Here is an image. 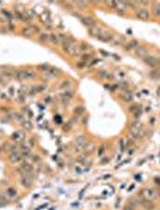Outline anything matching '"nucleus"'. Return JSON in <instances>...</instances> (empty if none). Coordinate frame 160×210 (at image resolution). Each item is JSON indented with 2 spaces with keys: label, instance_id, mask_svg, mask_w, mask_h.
<instances>
[{
  "label": "nucleus",
  "instance_id": "obj_11",
  "mask_svg": "<svg viewBox=\"0 0 160 210\" xmlns=\"http://www.w3.org/2000/svg\"><path fill=\"white\" fill-rule=\"evenodd\" d=\"M140 204H141V207L145 210H154L155 209V204L152 200H149V199H145L143 198L142 200H140Z\"/></svg>",
  "mask_w": 160,
  "mask_h": 210
},
{
  "label": "nucleus",
  "instance_id": "obj_29",
  "mask_svg": "<svg viewBox=\"0 0 160 210\" xmlns=\"http://www.w3.org/2000/svg\"><path fill=\"white\" fill-rule=\"evenodd\" d=\"M98 77H100V78H108V79H112L114 78L112 75H109L106 71H99L98 72Z\"/></svg>",
  "mask_w": 160,
  "mask_h": 210
},
{
  "label": "nucleus",
  "instance_id": "obj_20",
  "mask_svg": "<svg viewBox=\"0 0 160 210\" xmlns=\"http://www.w3.org/2000/svg\"><path fill=\"white\" fill-rule=\"evenodd\" d=\"M6 193H7V196L11 197V198H16L18 196V191H17V189H14V187H9V189L6 190Z\"/></svg>",
  "mask_w": 160,
  "mask_h": 210
},
{
  "label": "nucleus",
  "instance_id": "obj_36",
  "mask_svg": "<svg viewBox=\"0 0 160 210\" xmlns=\"http://www.w3.org/2000/svg\"><path fill=\"white\" fill-rule=\"evenodd\" d=\"M74 5H77V6H79V7H84V9H86V7L89 6V3H86V1H77V3H74Z\"/></svg>",
  "mask_w": 160,
  "mask_h": 210
},
{
  "label": "nucleus",
  "instance_id": "obj_19",
  "mask_svg": "<svg viewBox=\"0 0 160 210\" xmlns=\"http://www.w3.org/2000/svg\"><path fill=\"white\" fill-rule=\"evenodd\" d=\"M79 48H80V52L86 53V52H89V50L92 49V46L89 45V43H86V42H81V43L79 45Z\"/></svg>",
  "mask_w": 160,
  "mask_h": 210
},
{
  "label": "nucleus",
  "instance_id": "obj_2",
  "mask_svg": "<svg viewBox=\"0 0 160 210\" xmlns=\"http://www.w3.org/2000/svg\"><path fill=\"white\" fill-rule=\"evenodd\" d=\"M75 16L81 20V23L84 24V25H86L87 28H92V27H94V25H97V23H96V19H94L93 17H90V16H81V14H78V13H74Z\"/></svg>",
  "mask_w": 160,
  "mask_h": 210
},
{
  "label": "nucleus",
  "instance_id": "obj_26",
  "mask_svg": "<svg viewBox=\"0 0 160 210\" xmlns=\"http://www.w3.org/2000/svg\"><path fill=\"white\" fill-rule=\"evenodd\" d=\"M75 143L78 144V145H85V144L87 143V142H86V137L83 136V135H81V136H78L77 139H75Z\"/></svg>",
  "mask_w": 160,
  "mask_h": 210
},
{
  "label": "nucleus",
  "instance_id": "obj_7",
  "mask_svg": "<svg viewBox=\"0 0 160 210\" xmlns=\"http://www.w3.org/2000/svg\"><path fill=\"white\" fill-rule=\"evenodd\" d=\"M142 194H143L145 199H149V200H153L154 198L158 197L157 191L151 190V189H145V190H142Z\"/></svg>",
  "mask_w": 160,
  "mask_h": 210
},
{
  "label": "nucleus",
  "instance_id": "obj_42",
  "mask_svg": "<svg viewBox=\"0 0 160 210\" xmlns=\"http://www.w3.org/2000/svg\"><path fill=\"white\" fill-rule=\"evenodd\" d=\"M108 161H109V158H108V157H104L103 160H102L100 163H102V164H105V163H108Z\"/></svg>",
  "mask_w": 160,
  "mask_h": 210
},
{
  "label": "nucleus",
  "instance_id": "obj_22",
  "mask_svg": "<svg viewBox=\"0 0 160 210\" xmlns=\"http://www.w3.org/2000/svg\"><path fill=\"white\" fill-rule=\"evenodd\" d=\"M152 11L155 17H160V3H154L152 6Z\"/></svg>",
  "mask_w": 160,
  "mask_h": 210
},
{
  "label": "nucleus",
  "instance_id": "obj_32",
  "mask_svg": "<svg viewBox=\"0 0 160 210\" xmlns=\"http://www.w3.org/2000/svg\"><path fill=\"white\" fill-rule=\"evenodd\" d=\"M22 126H23L25 130H28V131H31L32 130V125L29 121H22Z\"/></svg>",
  "mask_w": 160,
  "mask_h": 210
},
{
  "label": "nucleus",
  "instance_id": "obj_24",
  "mask_svg": "<svg viewBox=\"0 0 160 210\" xmlns=\"http://www.w3.org/2000/svg\"><path fill=\"white\" fill-rule=\"evenodd\" d=\"M94 150V144L93 143H86L85 144V148H84V151H85V154H91L92 151Z\"/></svg>",
  "mask_w": 160,
  "mask_h": 210
},
{
  "label": "nucleus",
  "instance_id": "obj_3",
  "mask_svg": "<svg viewBox=\"0 0 160 210\" xmlns=\"http://www.w3.org/2000/svg\"><path fill=\"white\" fill-rule=\"evenodd\" d=\"M9 161L13 164L16 163H19L23 161V155L20 154V151L18 150H13V151H10L9 153Z\"/></svg>",
  "mask_w": 160,
  "mask_h": 210
},
{
  "label": "nucleus",
  "instance_id": "obj_8",
  "mask_svg": "<svg viewBox=\"0 0 160 210\" xmlns=\"http://www.w3.org/2000/svg\"><path fill=\"white\" fill-rule=\"evenodd\" d=\"M14 78L19 82L28 81V76H26V70H17L14 71Z\"/></svg>",
  "mask_w": 160,
  "mask_h": 210
},
{
  "label": "nucleus",
  "instance_id": "obj_4",
  "mask_svg": "<svg viewBox=\"0 0 160 210\" xmlns=\"http://www.w3.org/2000/svg\"><path fill=\"white\" fill-rule=\"evenodd\" d=\"M19 183L23 187H25V189H30L34 181H32V178L30 177V174H23V175H20Z\"/></svg>",
  "mask_w": 160,
  "mask_h": 210
},
{
  "label": "nucleus",
  "instance_id": "obj_34",
  "mask_svg": "<svg viewBox=\"0 0 160 210\" xmlns=\"http://www.w3.org/2000/svg\"><path fill=\"white\" fill-rule=\"evenodd\" d=\"M35 88H36V91H37V94H38V92L44 91L47 89V86L44 84H38V85H35Z\"/></svg>",
  "mask_w": 160,
  "mask_h": 210
},
{
  "label": "nucleus",
  "instance_id": "obj_10",
  "mask_svg": "<svg viewBox=\"0 0 160 210\" xmlns=\"http://www.w3.org/2000/svg\"><path fill=\"white\" fill-rule=\"evenodd\" d=\"M102 33H103V29L99 28L98 25H94V27L89 29V34L92 36V37H96V39L99 37V36L102 35Z\"/></svg>",
  "mask_w": 160,
  "mask_h": 210
},
{
  "label": "nucleus",
  "instance_id": "obj_13",
  "mask_svg": "<svg viewBox=\"0 0 160 210\" xmlns=\"http://www.w3.org/2000/svg\"><path fill=\"white\" fill-rule=\"evenodd\" d=\"M139 41L137 40H130L129 42H127L124 45V49L126 50H133V49H136L137 47H139Z\"/></svg>",
  "mask_w": 160,
  "mask_h": 210
},
{
  "label": "nucleus",
  "instance_id": "obj_46",
  "mask_svg": "<svg viewBox=\"0 0 160 210\" xmlns=\"http://www.w3.org/2000/svg\"><path fill=\"white\" fill-rule=\"evenodd\" d=\"M0 154H1V148H0Z\"/></svg>",
  "mask_w": 160,
  "mask_h": 210
},
{
  "label": "nucleus",
  "instance_id": "obj_33",
  "mask_svg": "<svg viewBox=\"0 0 160 210\" xmlns=\"http://www.w3.org/2000/svg\"><path fill=\"white\" fill-rule=\"evenodd\" d=\"M9 204V200H7L5 197H4V194H0V208L1 207H5V205H7Z\"/></svg>",
  "mask_w": 160,
  "mask_h": 210
},
{
  "label": "nucleus",
  "instance_id": "obj_27",
  "mask_svg": "<svg viewBox=\"0 0 160 210\" xmlns=\"http://www.w3.org/2000/svg\"><path fill=\"white\" fill-rule=\"evenodd\" d=\"M72 86V82L71 81H63L61 84H60V89L62 90H67Z\"/></svg>",
  "mask_w": 160,
  "mask_h": 210
},
{
  "label": "nucleus",
  "instance_id": "obj_16",
  "mask_svg": "<svg viewBox=\"0 0 160 210\" xmlns=\"http://www.w3.org/2000/svg\"><path fill=\"white\" fill-rule=\"evenodd\" d=\"M34 34H35V31H34V29H32L31 25L25 27V28L22 29V35L25 36V37H30V36H32Z\"/></svg>",
  "mask_w": 160,
  "mask_h": 210
},
{
  "label": "nucleus",
  "instance_id": "obj_1",
  "mask_svg": "<svg viewBox=\"0 0 160 210\" xmlns=\"http://www.w3.org/2000/svg\"><path fill=\"white\" fill-rule=\"evenodd\" d=\"M143 63L147 66L152 67L153 70L160 69V56H154V55H147L143 58Z\"/></svg>",
  "mask_w": 160,
  "mask_h": 210
},
{
  "label": "nucleus",
  "instance_id": "obj_23",
  "mask_svg": "<svg viewBox=\"0 0 160 210\" xmlns=\"http://www.w3.org/2000/svg\"><path fill=\"white\" fill-rule=\"evenodd\" d=\"M38 40H40V42H42V43H47V42H49V34H47V33H40V34H38Z\"/></svg>",
  "mask_w": 160,
  "mask_h": 210
},
{
  "label": "nucleus",
  "instance_id": "obj_39",
  "mask_svg": "<svg viewBox=\"0 0 160 210\" xmlns=\"http://www.w3.org/2000/svg\"><path fill=\"white\" fill-rule=\"evenodd\" d=\"M85 64H86V63H84V61H81V63L79 61V63H77V67L81 70V69H84V67H85Z\"/></svg>",
  "mask_w": 160,
  "mask_h": 210
},
{
  "label": "nucleus",
  "instance_id": "obj_21",
  "mask_svg": "<svg viewBox=\"0 0 160 210\" xmlns=\"http://www.w3.org/2000/svg\"><path fill=\"white\" fill-rule=\"evenodd\" d=\"M49 42L53 43V45H59L60 43V40H59V36L56 34H49Z\"/></svg>",
  "mask_w": 160,
  "mask_h": 210
},
{
  "label": "nucleus",
  "instance_id": "obj_12",
  "mask_svg": "<svg viewBox=\"0 0 160 210\" xmlns=\"http://www.w3.org/2000/svg\"><path fill=\"white\" fill-rule=\"evenodd\" d=\"M20 169L23 171L24 174H30L31 172H34V167H32V164L30 162H22Z\"/></svg>",
  "mask_w": 160,
  "mask_h": 210
},
{
  "label": "nucleus",
  "instance_id": "obj_44",
  "mask_svg": "<svg viewBox=\"0 0 160 210\" xmlns=\"http://www.w3.org/2000/svg\"><path fill=\"white\" fill-rule=\"evenodd\" d=\"M123 210H134V208H133V207H130V205H127V207H126L124 209H123Z\"/></svg>",
  "mask_w": 160,
  "mask_h": 210
},
{
  "label": "nucleus",
  "instance_id": "obj_28",
  "mask_svg": "<svg viewBox=\"0 0 160 210\" xmlns=\"http://www.w3.org/2000/svg\"><path fill=\"white\" fill-rule=\"evenodd\" d=\"M81 61H84V63H86V61H89V60H91V59H93V54H89V53H83L81 54Z\"/></svg>",
  "mask_w": 160,
  "mask_h": 210
},
{
  "label": "nucleus",
  "instance_id": "obj_9",
  "mask_svg": "<svg viewBox=\"0 0 160 210\" xmlns=\"http://www.w3.org/2000/svg\"><path fill=\"white\" fill-rule=\"evenodd\" d=\"M67 55L69 56H78L80 54V48H79V45L78 43H74V45H72L71 48L66 52Z\"/></svg>",
  "mask_w": 160,
  "mask_h": 210
},
{
  "label": "nucleus",
  "instance_id": "obj_40",
  "mask_svg": "<svg viewBox=\"0 0 160 210\" xmlns=\"http://www.w3.org/2000/svg\"><path fill=\"white\" fill-rule=\"evenodd\" d=\"M36 144H35V139H32V138H30L29 139V147H35Z\"/></svg>",
  "mask_w": 160,
  "mask_h": 210
},
{
  "label": "nucleus",
  "instance_id": "obj_41",
  "mask_svg": "<svg viewBox=\"0 0 160 210\" xmlns=\"http://www.w3.org/2000/svg\"><path fill=\"white\" fill-rule=\"evenodd\" d=\"M18 137H19V133H18V132H16V133H14V135L12 136V139L17 141V139H18Z\"/></svg>",
  "mask_w": 160,
  "mask_h": 210
},
{
  "label": "nucleus",
  "instance_id": "obj_18",
  "mask_svg": "<svg viewBox=\"0 0 160 210\" xmlns=\"http://www.w3.org/2000/svg\"><path fill=\"white\" fill-rule=\"evenodd\" d=\"M120 97H121V100H123V101H124V102H127V103H128V102H132V101H133V95H132L130 92H127V91L123 92V94H121Z\"/></svg>",
  "mask_w": 160,
  "mask_h": 210
},
{
  "label": "nucleus",
  "instance_id": "obj_17",
  "mask_svg": "<svg viewBox=\"0 0 160 210\" xmlns=\"http://www.w3.org/2000/svg\"><path fill=\"white\" fill-rule=\"evenodd\" d=\"M149 78L151 79H154V81H160V69L152 70L149 72Z\"/></svg>",
  "mask_w": 160,
  "mask_h": 210
},
{
  "label": "nucleus",
  "instance_id": "obj_31",
  "mask_svg": "<svg viewBox=\"0 0 160 210\" xmlns=\"http://www.w3.org/2000/svg\"><path fill=\"white\" fill-rule=\"evenodd\" d=\"M1 12H3V14H5V16L7 17V19H9V20H12V19L14 18V14H13V13H11L10 11H7V10H3Z\"/></svg>",
  "mask_w": 160,
  "mask_h": 210
},
{
  "label": "nucleus",
  "instance_id": "obj_37",
  "mask_svg": "<svg viewBox=\"0 0 160 210\" xmlns=\"http://www.w3.org/2000/svg\"><path fill=\"white\" fill-rule=\"evenodd\" d=\"M49 69H50V66H49V65H47V64H43V65H40V66H38V70H41L42 72H46Z\"/></svg>",
  "mask_w": 160,
  "mask_h": 210
},
{
  "label": "nucleus",
  "instance_id": "obj_5",
  "mask_svg": "<svg viewBox=\"0 0 160 210\" xmlns=\"http://www.w3.org/2000/svg\"><path fill=\"white\" fill-rule=\"evenodd\" d=\"M136 17L141 19V20H147L149 19L151 17V13L147 9H145V7H140L139 10H136Z\"/></svg>",
  "mask_w": 160,
  "mask_h": 210
},
{
  "label": "nucleus",
  "instance_id": "obj_38",
  "mask_svg": "<svg viewBox=\"0 0 160 210\" xmlns=\"http://www.w3.org/2000/svg\"><path fill=\"white\" fill-rule=\"evenodd\" d=\"M120 88H122V89H128L129 88V84L127 82H123V83L120 84Z\"/></svg>",
  "mask_w": 160,
  "mask_h": 210
},
{
  "label": "nucleus",
  "instance_id": "obj_25",
  "mask_svg": "<svg viewBox=\"0 0 160 210\" xmlns=\"http://www.w3.org/2000/svg\"><path fill=\"white\" fill-rule=\"evenodd\" d=\"M20 154L23 155V157H25V156H30V147L22 145V149H20Z\"/></svg>",
  "mask_w": 160,
  "mask_h": 210
},
{
  "label": "nucleus",
  "instance_id": "obj_6",
  "mask_svg": "<svg viewBox=\"0 0 160 210\" xmlns=\"http://www.w3.org/2000/svg\"><path fill=\"white\" fill-rule=\"evenodd\" d=\"M134 54L136 58H140V59H143L145 56H147V48L145 46H139L136 49H134Z\"/></svg>",
  "mask_w": 160,
  "mask_h": 210
},
{
  "label": "nucleus",
  "instance_id": "obj_30",
  "mask_svg": "<svg viewBox=\"0 0 160 210\" xmlns=\"http://www.w3.org/2000/svg\"><path fill=\"white\" fill-rule=\"evenodd\" d=\"M83 113H85V107L84 106H81V107H77L75 109H74V114L75 115H83Z\"/></svg>",
  "mask_w": 160,
  "mask_h": 210
},
{
  "label": "nucleus",
  "instance_id": "obj_15",
  "mask_svg": "<svg viewBox=\"0 0 160 210\" xmlns=\"http://www.w3.org/2000/svg\"><path fill=\"white\" fill-rule=\"evenodd\" d=\"M60 97H61V100L63 101L65 103H67L68 101H71L72 99L74 97V92H73V91L71 92L69 90H67V91H65L63 94H61V96H60Z\"/></svg>",
  "mask_w": 160,
  "mask_h": 210
},
{
  "label": "nucleus",
  "instance_id": "obj_14",
  "mask_svg": "<svg viewBox=\"0 0 160 210\" xmlns=\"http://www.w3.org/2000/svg\"><path fill=\"white\" fill-rule=\"evenodd\" d=\"M98 40L103 41V42H110V41H112V40H114V36H112L110 33H108V31L103 30V33H102V35H100L99 37H98Z\"/></svg>",
  "mask_w": 160,
  "mask_h": 210
},
{
  "label": "nucleus",
  "instance_id": "obj_35",
  "mask_svg": "<svg viewBox=\"0 0 160 210\" xmlns=\"http://www.w3.org/2000/svg\"><path fill=\"white\" fill-rule=\"evenodd\" d=\"M105 154V145H103V144H102V145L98 148V153H97V155L99 156V157H102Z\"/></svg>",
  "mask_w": 160,
  "mask_h": 210
},
{
  "label": "nucleus",
  "instance_id": "obj_45",
  "mask_svg": "<svg viewBox=\"0 0 160 210\" xmlns=\"http://www.w3.org/2000/svg\"><path fill=\"white\" fill-rule=\"evenodd\" d=\"M154 180H155V184H158L160 186V178H155Z\"/></svg>",
  "mask_w": 160,
  "mask_h": 210
},
{
  "label": "nucleus",
  "instance_id": "obj_43",
  "mask_svg": "<svg viewBox=\"0 0 160 210\" xmlns=\"http://www.w3.org/2000/svg\"><path fill=\"white\" fill-rule=\"evenodd\" d=\"M117 75H120V77H122V78H123V77H124V76H126V73H124V72H122V71L117 72Z\"/></svg>",
  "mask_w": 160,
  "mask_h": 210
}]
</instances>
